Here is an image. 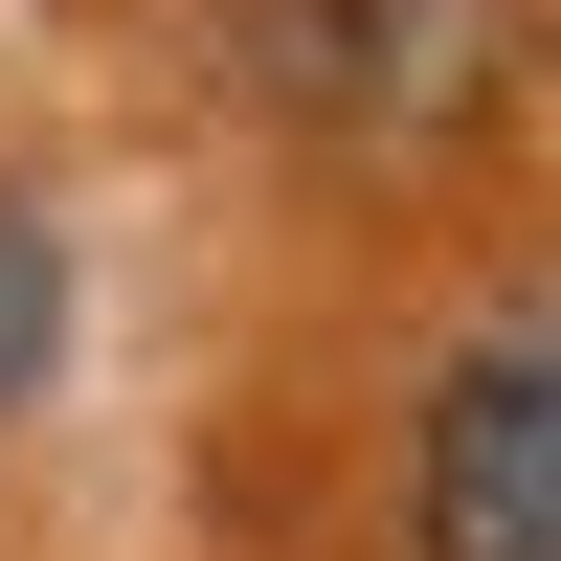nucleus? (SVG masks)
Listing matches in <instances>:
<instances>
[{
	"label": "nucleus",
	"instance_id": "obj_1",
	"mask_svg": "<svg viewBox=\"0 0 561 561\" xmlns=\"http://www.w3.org/2000/svg\"><path fill=\"white\" fill-rule=\"evenodd\" d=\"M404 539H427V561H561V314H517V337H472L427 382Z\"/></svg>",
	"mask_w": 561,
	"mask_h": 561
},
{
	"label": "nucleus",
	"instance_id": "obj_2",
	"mask_svg": "<svg viewBox=\"0 0 561 561\" xmlns=\"http://www.w3.org/2000/svg\"><path fill=\"white\" fill-rule=\"evenodd\" d=\"M494 23H517V0H293L270 68H293L314 113H472V90H494Z\"/></svg>",
	"mask_w": 561,
	"mask_h": 561
},
{
	"label": "nucleus",
	"instance_id": "obj_3",
	"mask_svg": "<svg viewBox=\"0 0 561 561\" xmlns=\"http://www.w3.org/2000/svg\"><path fill=\"white\" fill-rule=\"evenodd\" d=\"M45 359H68V225H45V203H0V427L45 404Z\"/></svg>",
	"mask_w": 561,
	"mask_h": 561
}]
</instances>
